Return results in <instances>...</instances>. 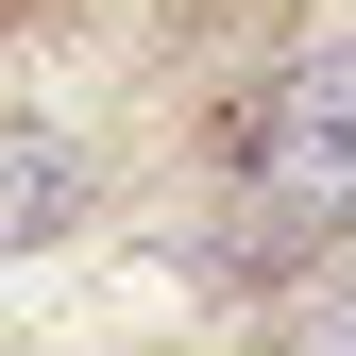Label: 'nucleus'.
<instances>
[{
  "label": "nucleus",
  "instance_id": "1",
  "mask_svg": "<svg viewBox=\"0 0 356 356\" xmlns=\"http://www.w3.org/2000/svg\"><path fill=\"white\" fill-rule=\"evenodd\" d=\"M220 153H238V238H220L238 272H289V254H323L339 220H356V34L289 51L238 119H220Z\"/></svg>",
  "mask_w": 356,
  "mask_h": 356
},
{
  "label": "nucleus",
  "instance_id": "2",
  "mask_svg": "<svg viewBox=\"0 0 356 356\" xmlns=\"http://www.w3.org/2000/svg\"><path fill=\"white\" fill-rule=\"evenodd\" d=\"M68 220H85V153L51 136V119H0V254L68 238Z\"/></svg>",
  "mask_w": 356,
  "mask_h": 356
}]
</instances>
